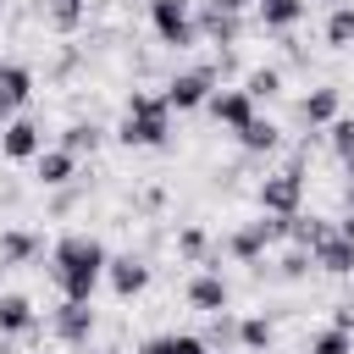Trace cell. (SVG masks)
Listing matches in <instances>:
<instances>
[{"label":"cell","mask_w":354,"mask_h":354,"mask_svg":"<svg viewBox=\"0 0 354 354\" xmlns=\"http://www.w3.org/2000/svg\"><path fill=\"white\" fill-rule=\"evenodd\" d=\"M77 17H83V0H55L50 6V22L55 28H77Z\"/></svg>","instance_id":"4dcf8cb0"},{"label":"cell","mask_w":354,"mask_h":354,"mask_svg":"<svg viewBox=\"0 0 354 354\" xmlns=\"http://www.w3.org/2000/svg\"><path fill=\"white\" fill-rule=\"evenodd\" d=\"M310 266H315L310 249H288V254L277 260V277H282V282H299V277H310Z\"/></svg>","instance_id":"83f0119b"},{"label":"cell","mask_w":354,"mask_h":354,"mask_svg":"<svg viewBox=\"0 0 354 354\" xmlns=\"http://www.w3.org/2000/svg\"><path fill=\"white\" fill-rule=\"evenodd\" d=\"M310 354H354V332H343V326H326V332H315Z\"/></svg>","instance_id":"4316f807"},{"label":"cell","mask_w":354,"mask_h":354,"mask_svg":"<svg viewBox=\"0 0 354 354\" xmlns=\"http://www.w3.org/2000/svg\"><path fill=\"white\" fill-rule=\"evenodd\" d=\"M105 266H111V254H105V243L88 238V232H66V238L50 249V277H55V288H61L66 299H94V288L105 282Z\"/></svg>","instance_id":"6da1fadb"},{"label":"cell","mask_w":354,"mask_h":354,"mask_svg":"<svg viewBox=\"0 0 354 354\" xmlns=\"http://www.w3.org/2000/svg\"><path fill=\"white\" fill-rule=\"evenodd\" d=\"M227 299H232V288H227V277H221V271H199V277L188 282V304H194V310H205V315L227 310Z\"/></svg>","instance_id":"4fadbf2b"},{"label":"cell","mask_w":354,"mask_h":354,"mask_svg":"<svg viewBox=\"0 0 354 354\" xmlns=\"http://www.w3.org/2000/svg\"><path fill=\"white\" fill-rule=\"evenodd\" d=\"M288 238V216H271V210H260V221H243L232 238H227V254L232 260H260L271 243H282Z\"/></svg>","instance_id":"277c9868"},{"label":"cell","mask_w":354,"mask_h":354,"mask_svg":"<svg viewBox=\"0 0 354 354\" xmlns=\"http://www.w3.org/2000/svg\"><path fill=\"white\" fill-rule=\"evenodd\" d=\"M243 94H249L254 105H260V100H277V94H282V72H277V66H254V72L243 77Z\"/></svg>","instance_id":"44dd1931"},{"label":"cell","mask_w":354,"mask_h":354,"mask_svg":"<svg viewBox=\"0 0 354 354\" xmlns=\"http://www.w3.org/2000/svg\"><path fill=\"white\" fill-rule=\"evenodd\" d=\"M17 332H33V304L22 293H0V337H17Z\"/></svg>","instance_id":"2e32d148"},{"label":"cell","mask_w":354,"mask_h":354,"mask_svg":"<svg viewBox=\"0 0 354 354\" xmlns=\"http://www.w3.org/2000/svg\"><path fill=\"white\" fill-rule=\"evenodd\" d=\"M199 33L205 39H216V44H238V33H243V22H238V11H227V6H205L199 11Z\"/></svg>","instance_id":"9a60e30c"},{"label":"cell","mask_w":354,"mask_h":354,"mask_svg":"<svg viewBox=\"0 0 354 354\" xmlns=\"http://www.w3.org/2000/svg\"><path fill=\"white\" fill-rule=\"evenodd\" d=\"M221 354H232V348H221Z\"/></svg>","instance_id":"f35d334b"},{"label":"cell","mask_w":354,"mask_h":354,"mask_svg":"<svg viewBox=\"0 0 354 354\" xmlns=\"http://www.w3.org/2000/svg\"><path fill=\"white\" fill-rule=\"evenodd\" d=\"M326 6H343V0H326Z\"/></svg>","instance_id":"8d00e7d4"},{"label":"cell","mask_w":354,"mask_h":354,"mask_svg":"<svg viewBox=\"0 0 354 354\" xmlns=\"http://www.w3.org/2000/svg\"><path fill=\"white\" fill-rule=\"evenodd\" d=\"M149 28H155V39H160V44H171V50L199 44L194 0H149Z\"/></svg>","instance_id":"3957f363"},{"label":"cell","mask_w":354,"mask_h":354,"mask_svg":"<svg viewBox=\"0 0 354 354\" xmlns=\"http://www.w3.org/2000/svg\"><path fill=\"white\" fill-rule=\"evenodd\" d=\"M33 171H39V183H44V188H66V183L77 177V155H72V149H61V144H55V149H39Z\"/></svg>","instance_id":"5bb4252c"},{"label":"cell","mask_w":354,"mask_h":354,"mask_svg":"<svg viewBox=\"0 0 354 354\" xmlns=\"http://www.w3.org/2000/svg\"><path fill=\"white\" fill-rule=\"evenodd\" d=\"M0 354H11V348H6V343H0Z\"/></svg>","instance_id":"74e56055"},{"label":"cell","mask_w":354,"mask_h":354,"mask_svg":"<svg viewBox=\"0 0 354 354\" xmlns=\"http://www.w3.org/2000/svg\"><path fill=\"white\" fill-rule=\"evenodd\" d=\"M299 199H304V171H299V160L282 166V171H271V177L260 183V210H271V216H299Z\"/></svg>","instance_id":"5b68a950"},{"label":"cell","mask_w":354,"mask_h":354,"mask_svg":"<svg viewBox=\"0 0 354 354\" xmlns=\"http://www.w3.org/2000/svg\"><path fill=\"white\" fill-rule=\"evenodd\" d=\"M210 83H216V66L177 72V77L166 83V105H171V111H199V105H210Z\"/></svg>","instance_id":"52a82bcc"},{"label":"cell","mask_w":354,"mask_h":354,"mask_svg":"<svg viewBox=\"0 0 354 354\" xmlns=\"http://www.w3.org/2000/svg\"><path fill=\"white\" fill-rule=\"evenodd\" d=\"M238 348H243V354L271 348V321H266V315H243V321H238Z\"/></svg>","instance_id":"d4e9b609"},{"label":"cell","mask_w":354,"mask_h":354,"mask_svg":"<svg viewBox=\"0 0 354 354\" xmlns=\"http://www.w3.org/2000/svg\"><path fill=\"white\" fill-rule=\"evenodd\" d=\"M77 354H111V348H88V343H83V348H77Z\"/></svg>","instance_id":"d590c367"},{"label":"cell","mask_w":354,"mask_h":354,"mask_svg":"<svg viewBox=\"0 0 354 354\" xmlns=\"http://www.w3.org/2000/svg\"><path fill=\"white\" fill-rule=\"evenodd\" d=\"M100 138H105V127H100V122H72V127L61 133V149H72V155H83V149H88V155H94V149H100Z\"/></svg>","instance_id":"7402d4cb"},{"label":"cell","mask_w":354,"mask_h":354,"mask_svg":"<svg viewBox=\"0 0 354 354\" xmlns=\"http://www.w3.org/2000/svg\"><path fill=\"white\" fill-rule=\"evenodd\" d=\"M254 6H260V28H271V33H288L304 17V0H254Z\"/></svg>","instance_id":"d6986e66"},{"label":"cell","mask_w":354,"mask_h":354,"mask_svg":"<svg viewBox=\"0 0 354 354\" xmlns=\"http://www.w3.org/2000/svg\"><path fill=\"white\" fill-rule=\"evenodd\" d=\"M310 254H315V266H321L326 277H354V243H348L337 227H332V232H326Z\"/></svg>","instance_id":"8fae6325"},{"label":"cell","mask_w":354,"mask_h":354,"mask_svg":"<svg viewBox=\"0 0 354 354\" xmlns=\"http://www.w3.org/2000/svg\"><path fill=\"white\" fill-rule=\"evenodd\" d=\"M210 116L221 122V127H249L254 122V100L243 94V88H221V94H210Z\"/></svg>","instance_id":"7c38bea8"},{"label":"cell","mask_w":354,"mask_h":354,"mask_svg":"<svg viewBox=\"0 0 354 354\" xmlns=\"http://www.w3.org/2000/svg\"><path fill=\"white\" fill-rule=\"evenodd\" d=\"M205 343H210V348H232V343H238V321H232L227 310H216V315H210V332H205Z\"/></svg>","instance_id":"f1b7e54d"},{"label":"cell","mask_w":354,"mask_h":354,"mask_svg":"<svg viewBox=\"0 0 354 354\" xmlns=\"http://www.w3.org/2000/svg\"><path fill=\"white\" fill-rule=\"evenodd\" d=\"M50 332H55L61 343L83 348V343L94 337V304H88V299H61L55 315H50Z\"/></svg>","instance_id":"8992f818"},{"label":"cell","mask_w":354,"mask_h":354,"mask_svg":"<svg viewBox=\"0 0 354 354\" xmlns=\"http://www.w3.org/2000/svg\"><path fill=\"white\" fill-rule=\"evenodd\" d=\"M39 149H44L39 122L17 116V122H6V127H0V155H6V160H39Z\"/></svg>","instance_id":"ba28073f"},{"label":"cell","mask_w":354,"mask_h":354,"mask_svg":"<svg viewBox=\"0 0 354 354\" xmlns=\"http://www.w3.org/2000/svg\"><path fill=\"white\" fill-rule=\"evenodd\" d=\"M216 6H227V11H243V6H254V0H216Z\"/></svg>","instance_id":"e575fe53"},{"label":"cell","mask_w":354,"mask_h":354,"mask_svg":"<svg viewBox=\"0 0 354 354\" xmlns=\"http://www.w3.org/2000/svg\"><path fill=\"white\" fill-rule=\"evenodd\" d=\"M332 326H343V332H354V299H348V304H337V310H332Z\"/></svg>","instance_id":"d6a6232c"},{"label":"cell","mask_w":354,"mask_h":354,"mask_svg":"<svg viewBox=\"0 0 354 354\" xmlns=\"http://www.w3.org/2000/svg\"><path fill=\"white\" fill-rule=\"evenodd\" d=\"M138 354H216L205 337H188V332H166V337H149Z\"/></svg>","instance_id":"ffe728a7"},{"label":"cell","mask_w":354,"mask_h":354,"mask_svg":"<svg viewBox=\"0 0 354 354\" xmlns=\"http://www.w3.org/2000/svg\"><path fill=\"white\" fill-rule=\"evenodd\" d=\"M177 249H183L188 260H199V254H205V227H183V232H177Z\"/></svg>","instance_id":"1f68e13d"},{"label":"cell","mask_w":354,"mask_h":354,"mask_svg":"<svg viewBox=\"0 0 354 354\" xmlns=\"http://www.w3.org/2000/svg\"><path fill=\"white\" fill-rule=\"evenodd\" d=\"M0 94L22 111V105H28V94H33V72H28L22 61H0Z\"/></svg>","instance_id":"ac0fdd59"},{"label":"cell","mask_w":354,"mask_h":354,"mask_svg":"<svg viewBox=\"0 0 354 354\" xmlns=\"http://www.w3.org/2000/svg\"><path fill=\"white\" fill-rule=\"evenodd\" d=\"M39 254H44V238L39 232H28V227H6L0 232V271H17L28 260H39Z\"/></svg>","instance_id":"30bf717a"},{"label":"cell","mask_w":354,"mask_h":354,"mask_svg":"<svg viewBox=\"0 0 354 354\" xmlns=\"http://www.w3.org/2000/svg\"><path fill=\"white\" fill-rule=\"evenodd\" d=\"M166 133H171V105H166V94H144V88H133L116 138H122L127 149H160Z\"/></svg>","instance_id":"7a4b0ae2"},{"label":"cell","mask_w":354,"mask_h":354,"mask_svg":"<svg viewBox=\"0 0 354 354\" xmlns=\"http://www.w3.org/2000/svg\"><path fill=\"white\" fill-rule=\"evenodd\" d=\"M326 232H332V227H326L321 216H288V238H293V249H315Z\"/></svg>","instance_id":"cb8c5ba5"},{"label":"cell","mask_w":354,"mask_h":354,"mask_svg":"<svg viewBox=\"0 0 354 354\" xmlns=\"http://www.w3.org/2000/svg\"><path fill=\"white\" fill-rule=\"evenodd\" d=\"M105 282H111L116 299H138V293L149 288V266H144L138 254H116V260L105 266Z\"/></svg>","instance_id":"9c48e42d"},{"label":"cell","mask_w":354,"mask_h":354,"mask_svg":"<svg viewBox=\"0 0 354 354\" xmlns=\"http://www.w3.org/2000/svg\"><path fill=\"white\" fill-rule=\"evenodd\" d=\"M326 144H332V155H337V160H348V155H354V122H348V116L326 122Z\"/></svg>","instance_id":"f546056e"},{"label":"cell","mask_w":354,"mask_h":354,"mask_svg":"<svg viewBox=\"0 0 354 354\" xmlns=\"http://www.w3.org/2000/svg\"><path fill=\"white\" fill-rule=\"evenodd\" d=\"M238 144H243L249 155H271V149H277V127H271L266 116H254L249 127H238Z\"/></svg>","instance_id":"603a6c76"},{"label":"cell","mask_w":354,"mask_h":354,"mask_svg":"<svg viewBox=\"0 0 354 354\" xmlns=\"http://www.w3.org/2000/svg\"><path fill=\"white\" fill-rule=\"evenodd\" d=\"M299 116H304L310 127H326V122H337V88H310V94L299 100Z\"/></svg>","instance_id":"e0dca14e"},{"label":"cell","mask_w":354,"mask_h":354,"mask_svg":"<svg viewBox=\"0 0 354 354\" xmlns=\"http://www.w3.org/2000/svg\"><path fill=\"white\" fill-rule=\"evenodd\" d=\"M326 44H332V50H348V44H354V6H348V0L332 6V17H326Z\"/></svg>","instance_id":"484cf974"},{"label":"cell","mask_w":354,"mask_h":354,"mask_svg":"<svg viewBox=\"0 0 354 354\" xmlns=\"http://www.w3.org/2000/svg\"><path fill=\"white\" fill-rule=\"evenodd\" d=\"M337 232H343V238H348V243H354V210H348V216H343V221H337Z\"/></svg>","instance_id":"836d02e7"}]
</instances>
